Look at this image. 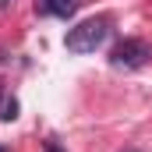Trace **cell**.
<instances>
[{
	"label": "cell",
	"mask_w": 152,
	"mask_h": 152,
	"mask_svg": "<svg viewBox=\"0 0 152 152\" xmlns=\"http://www.w3.org/2000/svg\"><path fill=\"white\" fill-rule=\"evenodd\" d=\"M36 7L42 14H53V18H71L78 11V0H36Z\"/></svg>",
	"instance_id": "3957f363"
},
{
	"label": "cell",
	"mask_w": 152,
	"mask_h": 152,
	"mask_svg": "<svg viewBox=\"0 0 152 152\" xmlns=\"http://www.w3.org/2000/svg\"><path fill=\"white\" fill-rule=\"evenodd\" d=\"M106 36H110V18H85V21H78L67 32L64 46L71 53H96L106 42Z\"/></svg>",
	"instance_id": "6da1fadb"
},
{
	"label": "cell",
	"mask_w": 152,
	"mask_h": 152,
	"mask_svg": "<svg viewBox=\"0 0 152 152\" xmlns=\"http://www.w3.org/2000/svg\"><path fill=\"white\" fill-rule=\"evenodd\" d=\"M127 152H138V149H127Z\"/></svg>",
	"instance_id": "52a82bcc"
},
{
	"label": "cell",
	"mask_w": 152,
	"mask_h": 152,
	"mask_svg": "<svg viewBox=\"0 0 152 152\" xmlns=\"http://www.w3.org/2000/svg\"><path fill=\"white\" fill-rule=\"evenodd\" d=\"M42 152H64V149H60L53 138H46V142H42Z\"/></svg>",
	"instance_id": "277c9868"
},
{
	"label": "cell",
	"mask_w": 152,
	"mask_h": 152,
	"mask_svg": "<svg viewBox=\"0 0 152 152\" xmlns=\"http://www.w3.org/2000/svg\"><path fill=\"white\" fill-rule=\"evenodd\" d=\"M0 152H7V149H4V145H0Z\"/></svg>",
	"instance_id": "8992f818"
},
{
	"label": "cell",
	"mask_w": 152,
	"mask_h": 152,
	"mask_svg": "<svg viewBox=\"0 0 152 152\" xmlns=\"http://www.w3.org/2000/svg\"><path fill=\"white\" fill-rule=\"evenodd\" d=\"M149 57H152V50H149V42H142V39H124V42H117L113 53H110V60L117 67H142Z\"/></svg>",
	"instance_id": "7a4b0ae2"
},
{
	"label": "cell",
	"mask_w": 152,
	"mask_h": 152,
	"mask_svg": "<svg viewBox=\"0 0 152 152\" xmlns=\"http://www.w3.org/2000/svg\"><path fill=\"white\" fill-rule=\"evenodd\" d=\"M7 4H14V0H0V11H4V7H7Z\"/></svg>",
	"instance_id": "5b68a950"
}]
</instances>
